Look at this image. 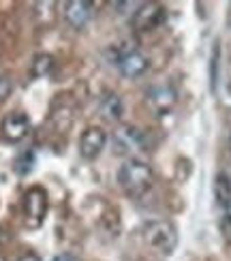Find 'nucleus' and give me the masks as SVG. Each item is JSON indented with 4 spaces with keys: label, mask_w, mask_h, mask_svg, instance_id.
Returning <instances> with one entry per match:
<instances>
[{
    "label": "nucleus",
    "mask_w": 231,
    "mask_h": 261,
    "mask_svg": "<svg viewBox=\"0 0 231 261\" xmlns=\"http://www.w3.org/2000/svg\"><path fill=\"white\" fill-rule=\"evenodd\" d=\"M152 169L141 161H126L122 167L118 169V184L129 197L139 199L152 189Z\"/></svg>",
    "instance_id": "f257e3e1"
},
{
    "label": "nucleus",
    "mask_w": 231,
    "mask_h": 261,
    "mask_svg": "<svg viewBox=\"0 0 231 261\" xmlns=\"http://www.w3.org/2000/svg\"><path fill=\"white\" fill-rule=\"evenodd\" d=\"M165 17H167V11L159 3H144L139 5L137 11L131 17V24L139 32H150L154 28H159L165 24Z\"/></svg>",
    "instance_id": "20e7f679"
},
{
    "label": "nucleus",
    "mask_w": 231,
    "mask_h": 261,
    "mask_svg": "<svg viewBox=\"0 0 231 261\" xmlns=\"http://www.w3.org/2000/svg\"><path fill=\"white\" fill-rule=\"evenodd\" d=\"M103 110L109 120H120L122 116V101L118 99V94H107L103 101Z\"/></svg>",
    "instance_id": "f8f14e48"
},
{
    "label": "nucleus",
    "mask_w": 231,
    "mask_h": 261,
    "mask_svg": "<svg viewBox=\"0 0 231 261\" xmlns=\"http://www.w3.org/2000/svg\"><path fill=\"white\" fill-rule=\"evenodd\" d=\"M114 144H116L120 154H122V152H129V150L144 148V135H141L139 130L133 128V126H122V128L116 130Z\"/></svg>",
    "instance_id": "1a4fd4ad"
},
{
    "label": "nucleus",
    "mask_w": 231,
    "mask_h": 261,
    "mask_svg": "<svg viewBox=\"0 0 231 261\" xmlns=\"http://www.w3.org/2000/svg\"><path fill=\"white\" fill-rule=\"evenodd\" d=\"M229 152H231V135H229Z\"/></svg>",
    "instance_id": "f3484780"
},
{
    "label": "nucleus",
    "mask_w": 231,
    "mask_h": 261,
    "mask_svg": "<svg viewBox=\"0 0 231 261\" xmlns=\"http://www.w3.org/2000/svg\"><path fill=\"white\" fill-rule=\"evenodd\" d=\"M105 144H107L105 130L101 126H90V128H86L80 137V154L88 161H92L103 152Z\"/></svg>",
    "instance_id": "423d86ee"
},
{
    "label": "nucleus",
    "mask_w": 231,
    "mask_h": 261,
    "mask_svg": "<svg viewBox=\"0 0 231 261\" xmlns=\"http://www.w3.org/2000/svg\"><path fill=\"white\" fill-rule=\"evenodd\" d=\"M116 62H118V69L124 77H139V75H144L146 69H148V58L144 56V54L135 51V49L118 56Z\"/></svg>",
    "instance_id": "0eeeda50"
},
{
    "label": "nucleus",
    "mask_w": 231,
    "mask_h": 261,
    "mask_svg": "<svg viewBox=\"0 0 231 261\" xmlns=\"http://www.w3.org/2000/svg\"><path fill=\"white\" fill-rule=\"evenodd\" d=\"M144 240L163 255H171L178 246V231L167 221H150L144 225Z\"/></svg>",
    "instance_id": "f03ea898"
},
{
    "label": "nucleus",
    "mask_w": 231,
    "mask_h": 261,
    "mask_svg": "<svg viewBox=\"0 0 231 261\" xmlns=\"http://www.w3.org/2000/svg\"><path fill=\"white\" fill-rule=\"evenodd\" d=\"M229 92H231V80H229Z\"/></svg>",
    "instance_id": "a211bd4d"
},
{
    "label": "nucleus",
    "mask_w": 231,
    "mask_h": 261,
    "mask_svg": "<svg viewBox=\"0 0 231 261\" xmlns=\"http://www.w3.org/2000/svg\"><path fill=\"white\" fill-rule=\"evenodd\" d=\"M52 56L47 54H39L35 56V62H32V77H43V75H47L49 69H52Z\"/></svg>",
    "instance_id": "4468645a"
},
{
    "label": "nucleus",
    "mask_w": 231,
    "mask_h": 261,
    "mask_svg": "<svg viewBox=\"0 0 231 261\" xmlns=\"http://www.w3.org/2000/svg\"><path fill=\"white\" fill-rule=\"evenodd\" d=\"M0 261H5V259H3V257H0Z\"/></svg>",
    "instance_id": "6ab92c4d"
},
{
    "label": "nucleus",
    "mask_w": 231,
    "mask_h": 261,
    "mask_svg": "<svg viewBox=\"0 0 231 261\" xmlns=\"http://www.w3.org/2000/svg\"><path fill=\"white\" fill-rule=\"evenodd\" d=\"M139 261H144V259H139Z\"/></svg>",
    "instance_id": "aec40b11"
},
{
    "label": "nucleus",
    "mask_w": 231,
    "mask_h": 261,
    "mask_svg": "<svg viewBox=\"0 0 231 261\" xmlns=\"http://www.w3.org/2000/svg\"><path fill=\"white\" fill-rule=\"evenodd\" d=\"M30 130V120L26 114L15 112V114H9L5 120H3V135L9 141H19L28 135Z\"/></svg>",
    "instance_id": "6e6552de"
},
{
    "label": "nucleus",
    "mask_w": 231,
    "mask_h": 261,
    "mask_svg": "<svg viewBox=\"0 0 231 261\" xmlns=\"http://www.w3.org/2000/svg\"><path fill=\"white\" fill-rule=\"evenodd\" d=\"M214 197L216 203L231 216V178L227 173H218L214 178Z\"/></svg>",
    "instance_id": "9b49d317"
},
{
    "label": "nucleus",
    "mask_w": 231,
    "mask_h": 261,
    "mask_svg": "<svg viewBox=\"0 0 231 261\" xmlns=\"http://www.w3.org/2000/svg\"><path fill=\"white\" fill-rule=\"evenodd\" d=\"M17 261H41V257L35 255V253H28V255H24V257H19Z\"/></svg>",
    "instance_id": "2eb2a0df"
},
{
    "label": "nucleus",
    "mask_w": 231,
    "mask_h": 261,
    "mask_svg": "<svg viewBox=\"0 0 231 261\" xmlns=\"http://www.w3.org/2000/svg\"><path fill=\"white\" fill-rule=\"evenodd\" d=\"M64 15L75 28H82L88 19L92 17V3H86V0H73V3L67 5V11Z\"/></svg>",
    "instance_id": "9d476101"
},
{
    "label": "nucleus",
    "mask_w": 231,
    "mask_h": 261,
    "mask_svg": "<svg viewBox=\"0 0 231 261\" xmlns=\"http://www.w3.org/2000/svg\"><path fill=\"white\" fill-rule=\"evenodd\" d=\"M148 105L157 116H167L175 105V90L169 84H157L148 90Z\"/></svg>",
    "instance_id": "39448f33"
},
{
    "label": "nucleus",
    "mask_w": 231,
    "mask_h": 261,
    "mask_svg": "<svg viewBox=\"0 0 231 261\" xmlns=\"http://www.w3.org/2000/svg\"><path fill=\"white\" fill-rule=\"evenodd\" d=\"M54 261H73L71 255H58V257H54Z\"/></svg>",
    "instance_id": "dca6fc26"
},
{
    "label": "nucleus",
    "mask_w": 231,
    "mask_h": 261,
    "mask_svg": "<svg viewBox=\"0 0 231 261\" xmlns=\"http://www.w3.org/2000/svg\"><path fill=\"white\" fill-rule=\"evenodd\" d=\"M32 165H35V152L26 150V152H21V154L15 159L13 169H15V173H19V176H26V173L32 171Z\"/></svg>",
    "instance_id": "ddd939ff"
},
{
    "label": "nucleus",
    "mask_w": 231,
    "mask_h": 261,
    "mask_svg": "<svg viewBox=\"0 0 231 261\" xmlns=\"http://www.w3.org/2000/svg\"><path fill=\"white\" fill-rule=\"evenodd\" d=\"M47 191L43 187H30L24 195V216H26V225L37 229L43 225L47 214Z\"/></svg>",
    "instance_id": "7ed1b4c3"
}]
</instances>
